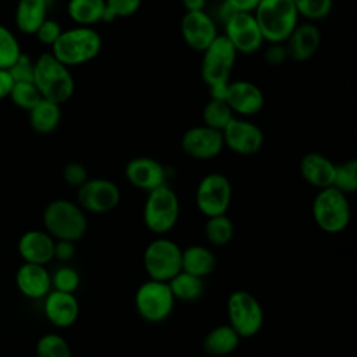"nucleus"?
I'll return each instance as SVG.
<instances>
[{
  "mask_svg": "<svg viewBox=\"0 0 357 357\" xmlns=\"http://www.w3.org/2000/svg\"><path fill=\"white\" fill-rule=\"evenodd\" d=\"M185 11H202L205 10L206 0H181Z\"/></svg>",
  "mask_w": 357,
  "mask_h": 357,
  "instance_id": "49530a36",
  "label": "nucleus"
},
{
  "mask_svg": "<svg viewBox=\"0 0 357 357\" xmlns=\"http://www.w3.org/2000/svg\"><path fill=\"white\" fill-rule=\"evenodd\" d=\"M120 199L119 185L109 178H88L77 188V204L85 213L102 215L112 212L119 206Z\"/></svg>",
  "mask_w": 357,
  "mask_h": 357,
  "instance_id": "ddd939ff",
  "label": "nucleus"
},
{
  "mask_svg": "<svg viewBox=\"0 0 357 357\" xmlns=\"http://www.w3.org/2000/svg\"><path fill=\"white\" fill-rule=\"evenodd\" d=\"M33 84L43 99L63 105L75 91L74 77L67 66L60 63L50 52L35 60Z\"/></svg>",
  "mask_w": 357,
  "mask_h": 357,
  "instance_id": "f03ea898",
  "label": "nucleus"
},
{
  "mask_svg": "<svg viewBox=\"0 0 357 357\" xmlns=\"http://www.w3.org/2000/svg\"><path fill=\"white\" fill-rule=\"evenodd\" d=\"M332 187L344 195L353 194L357 190V160L347 159L335 165Z\"/></svg>",
  "mask_w": 357,
  "mask_h": 357,
  "instance_id": "2f4dec72",
  "label": "nucleus"
},
{
  "mask_svg": "<svg viewBox=\"0 0 357 357\" xmlns=\"http://www.w3.org/2000/svg\"><path fill=\"white\" fill-rule=\"evenodd\" d=\"M142 4V0H105L106 13L103 22H112L117 18L134 15Z\"/></svg>",
  "mask_w": 357,
  "mask_h": 357,
  "instance_id": "4c0bfd02",
  "label": "nucleus"
},
{
  "mask_svg": "<svg viewBox=\"0 0 357 357\" xmlns=\"http://www.w3.org/2000/svg\"><path fill=\"white\" fill-rule=\"evenodd\" d=\"M8 98L11 99V102L22 109V110H26L29 112L40 99V93L38 91V88L35 86L33 82H14L11 91H10V95Z\"/></svg>",
  "mask_w": 357,
  "mask_h": 357,
  "instance_id": "c9c22d12",
  "label": "nucleus"
},
{
  "mask_svg": "<svg viewBox=\"0 0 357 357\" xmlns=\"http://www.w3.org/2000/svg\"><path fill=\"white\" fill-rule=\"evenodd\" d=\"M289 59L297 63L310 60L321 46V32L314 22H298L284 42Z\"/></svg>",
  "mask_w": 357,
  "mask_h": 357,
  "instance_id": "412c9836",
  "label": "nucleus"
},
{
  "mask_svg": "<svg viewBox=\"0 0 357 357\" xmlns=\"http://www.w3.org/2000/svg\"><path fill=\"white\" fill-rule=\"evenodd\" d=\"M183 152L197 160H209L222 153L225 149L222 131L204 124L190 127L180 141Z\"/></svg>",
  "mask_w": 357,
  "mask_h": 357,
  "instance_id": "2eb2a0df",
  "label": "nucleus"
},
{
  "mask_svg": "<svg viewBox=\"0 0 357 357\" xmlns=\"http://www.w3.org/2000/svg\"><path fill=\"white\" fill-rule=\"evenodd\" d=\"M216 268V257L205 245L192 244L181 250V271L197 278L209 276Z\"/></svg>",
  "mask_w": 357,
  "mask_h": 357,
  "instance_id": "393cba45",
  "label": "nucleus"
},
{
  "mask_svg": "<svg viewBox=\"0 0 357 357\" xmlns=\"http://www.w3.org/2000/svg\"><path fill=\"white\" fill-rule=\"evenodd\" d=\"M335 165L328 156L319 152H308L300 159L298 170L301 177L310 185L322 190L332 187Z\"/></svg>",
  "mask_w": 357,
  "mask_h": 357,
  "instance_id": "5701e85b",
  "label": "nucleus"
},
{
  "mask_svg": "<svg viewBox=\"0 0 357 357\" xmlns=\"http://www.w3.org/2000/svg\"><path fill=\"white\" fill-rule=\"evenodd\" d=\"M289 59L284 43H269L264 52V60L271 66L283 64Z\"/></svg>",
  "mask_w": 357,
  "mask_h": 357,
  "instance_id": "79ce46f5",
  "label": "nucleus"
},
{
  "mask_svg": "<svg viewBox=\"0 0 357 357\" xmlns=\"http://www.w3.org/2000/svg\"><path fill=\"white\" fill-rule=\"evenodd\" d=\"M22 53L17 36L0 24V68L8 70Z\"/></svg>",
  "mask_w": 357,
  "mask_h": 357,
  "instance_id": "f704fd0d",
  "label": "nucleus"
},
{
  "mask_svg": "<svg viewBox=\"0 0 357 357\" xmlns=\"http://www.w3.org/2000/svg\"><path fill=\"white\" fill-rule=\"evenodd\" d=\"M81 278L77 269L68 265H63L52 275V289L63 293L74 294L79 287Z\"/></svg>",
  "mask_w": 357,
  "mask_h": 357,
  "instance_id": "e433bc0d",
  "label": "nucleus"
},
{
  "mask_svg": "<svg viewBox=\"0 0 357 357\" xmlns=\"http://www.w3.org/2000/svg\"><path fill=\"white\" fill-rule=\"evenodd\" d=\"M237 52L223 35L218 38L202 52L201 77L209 88L211 98H223L225 88L231 81Z\"/></svg>",
  "mask_w": 357,
  "mask_h": 357,
  "instance_id": "7ed1b4c3",
  "label": "nucleus"
},
{
  "mask_svg": "<svg viewBox=\"0 0 357 357\" xmlns=\"http://www.w3.org/2000/svg\"><path fill=\"white\" fill-rule=\"evenodd\" d=\"M225 148L243 156H251L261 151L264 132L252 121L244 117H234L222 131Z\"/></svg>",
  "mask_w": 357,
  "mask_h": 357,
  "instance_id": "4468645a",
  "label": "nucleus"
},
{
  "mask_svg": "<svg viewBox=\"0 0 357 357\" xmlns=\"http://www.w3.org/2000/svg\"><path fill=\"white\" fill-rule=\"evenodd\" d=\"M63 180L74 188L81 187L88 178V170L86 167L79 162H70L63 167Z\"/></svg>",
  "mask_w": 357,
  "mask_h": 357,
  "instance_id": "ea45409f",
  "label": "nucleus"
},
{
  "mask_svg": "<svg viewBox=\"0 0 357 357\" xmlns=\"http://www.w3.org/2000/svg\"><path fill=\"white\" fill-rule=\"evenodd\" d=\"M231 184L223 173L205 174L195 190V206L206 218L225 215L231 202Z\"/></svg>",
  "mask_w": 357,
  "mask_h": 357,
  "instance_id": "9b49d317",
  "label": "nucleus"
},
{
  "mask_svg": "<svg viewBox=\"0 0 357 357\" xmlns=\"http://www.w3.org/2000/svg\"><path fill=\"white\" fill-rule=\"evenodd\" d=\"M180 33L188 47L201 53L219 35L213 18L205 10L185 11L180 21Z\"/></svg>",
  "mask_w": 357,
  "mask_h": 357,
  "instance_id": "f3484780",
  "label": "nucleus"
},
{
  "mask_svg": "<svg viewBox=\"0 0 357 357\" xmlns=\"http://www.w3.org/2000/svg\"><path fill=\"white\" fill-rule=\"evenodd\" d=\"M261 0H223V4L233 11L252 13Z\"/></svg>",
  "mask_w": 357,
  "mask_h": 357,
  "instance_id": "c03bdc74",
  "label": "nucleus"
},
{
  "mask_svg": "<svg viewBox=\"0 0 357 357\" xmlns=\"http://www.w3.org/2000/svg\"><path fill=\"white\" fill-rule=\"evenodd\" d=\"M229 325L240 337L255 336L264 325V310L258 298L247 290H234L229 294L227 304Z\"/></svg>",
  "mask_w": 357,
  "mask_h": 357,
  "instance_id": "6e6552de",
  "label": "nucleus"
},
{
  "mask_svg": "<svg viewBox=\"0 0 357 357\" xmlns=\"http://www.w3.org/2000/svg\"><path fill=\"white\" fill-rule=\"evenodd\" d=\"M43 314L53 326L64 329L78 319L79 303L75 294L52 289L43 298Z\"/></svg>",
  "mask_w": 357,
  "mask_h": 357,
  "instance_id": "6ab92c4d",
  "label": "nucleus"
},
{
  "mask_svg": "<svg viewBox=\"0 0 357 357\" xmlns=\"http://www.w3.org/2000/svg\"><path fill=\"white\" fill-rule=\"evenodd\" d=\"M144 268L149 279L169 282L181 271V248L167 237H156L144 251Z\"/></svg>",
  "mask_w": 357,
  "mask_h": 357,
  "instance_id": "9d476101",
  "label": "nucleus"
},
{
  "mask_svg": "<svg viewBox=\"0 0 357 357\" xmlns=\"http://www.w3.org/2000/svg\"><path fill=\"white\" fill-rule=\"evenodd\" d=\"M178 216V197L167 184L146 192L142 219L149 231L159 236L169 233L176 226Z\"/></svg>",
  "mask_w": 357,
  "mask_h": 357,
  "instance_id": "0eeeda50",
  "label": "nucleus"
},
{
  "mask_svg": "<svg viewBox=\"0 0 357 357\" xmlns=\"http://www.w3.org/2000/svg\"><path fill=\"white\" fill-rule=\"evenodd\" d=\"M298 17L308 22L325 20L333 8V0H291Z\"/></svg>",
  "mask_w": 357,
  "mask_h": 357,
  "instance_id": "72a5a7b5",
  "label": "nucleus"
},
{
  "mask_svg": "<svg viewBox=\"0 0 357 357\" xmlns=\"http://www.w3.org/2000/svg\"><path fill=\"white\" fill-rule=\"evenodd\" d=\"M17 250L24 262L46 266L54 259V238L46 230H26L18 238Z\"/></svg>",
  "mask_w": 357,
  "mask_h": 357,
  "instance_id": "aec40b11",
  "label": "nucleus"
},
{
  "mask_svg": "<svg viewBox=\"0 0 357 357\" xmlns=\"http://www.w3.org/2000/svg\"><path fill=\"white\" fill-rule=\"evenodd\" d=\"M169 287L174 300L183 303H192L198 300L204 293V279L180 271L169 282Z\"/></svg>",
  "mask_w": 357,
  "mask_h": 357,
  "instance_id": "c85d7f7f",
  "label": "nucleus"
},
{
  "mask_svg": "<svg viewBox=\"0 0 357 357\" xmlns=\"http://www.w3.org/2000/svg\"><path fill=\"white\" fill-rule=\"evenodd\" d=\"M33 68H35V60H32L31 56L22 52L7 71L10 73L14 82H25V81L33 82Z\"/></svg>",
  "mask_w": 357,
  "mask_h": 357,
  "instance_id": "58836bf2",
  "label": "nucleus"
},
{
  "mask_svg": "<svg viewBox=\"0 0 357 357\" xmlns=\"http://www.w3.org/2000/svg\"><path fill=\"white\" fill-rule=\"evenodd\" d=\"M312 219L317 226L329 234L343 231L351 219L347 195L333 187L318 190L311 205Z\"/></svg>",
  "mask_w": 357,
  "mask_h": 357,
  "instance_id": "423d86ee",
  "label": "nucleus"
},
{
  "mask_svg": "<svg viewBox=\"0 0 357 357\" xmlns=\"http://www.w3.org/2000/svg\"><path fill=\"white\" fill-rule=\"evenodd\" d=\"M252 14L268 43H284L300 18L291 0H261Z\"/></svg>",
  "mask_w": 357,
  "mask_h": 357,
  "instance_id": "39448f33",
  "label": "nucleus"
},
{
  "mask_svg": "<svg viewBox=\"0 0 357 357\" xmlns=\"http://www.w3.org/2000/svg\"><path fill=\"white\" fill-rule=\"evenodd\" d=\"M45 230L54 240L78 241L88 229L86 213L81 206L70 199L59 198L46 205L42 215Z\"/></svg>",
  "mask_w": 357,
  "mask_h": 357,
  "instance_id": "20e7f679",
  "label": "nucleus"
},
{
  "mask_svg": "<svg viewBox=\"0 0 357 357\" xmlns=\"http://www.w3.org/2000/svg\"><path fill=\"white\" fill-rule=\"evenodd\" d=\"M36 357H73L68 342L57 333H45L36 342Z\"/></svg>",
  "mask_w": 357,
  "mask_h": 357,
  "instance_id": "473e14b6",
  "label": "nucleus"
},
{
  "mask_svg": "<svg viewBox=\"0 0 357 357\" xmlns=\"http://www.w3.org/2000/svg\"><path fill=\"white\" fill-rule=\"evenodd\" d=\"M234 117V113L223 98H211L202 110L204 126L218 131H223Z\"/></svg>",
  "mask_w": 357,
  "mask_h": 357,
  "instance_id": "c756f323",
  "label": "nucleus"
},
{
  "mask_svg": "<svg viewBox=\"0 0 357 357\" xmlns=\"http://www.w3.org/2000/svg\"><path fill=\"white\" fill-rule=\"evenodd\" d=\"M61 105L54 103L47 99H40L28 113L29 124L32 130L38 134L53 132L61 120Z\"/></svg>",
  "mask_w": 357,
  "mask_h": 357,
  "instance_id": "bb28decb",
  "label": "nucleus"
},
{
  "mask_svg": "<svg viewBox=\"0 0 357 357\" xmlns=\"http://www.w3.org/2000/svg\"><path fill=\"white\" fill-rule=\"evenodd\" d=\"M223 99L236 117L240 116L244 119L259 113L265 103L261 88L247 79L230 81L225 88Z\"/></svg>",
  "mask_w": 357,
  "mask_h": 357,
  "instance_id": "dca6fc26",
  "label": "nucleus"
},
{
  "mask_svg": "<svg viewBox=\"0 0 357 357\" xmlns=\"http://www.w3.org/2000/svg\"><path fill=\"white\" fill-rule=\"evenodd\" d=\"M223 36L241 54H254L264 45V36L252 13L231 11L225 18Z\"/></svg>",
  "mask_w": 357,
  "mask_h": 357,
  "instance_id": "f8f14e48",
  "label": "nucleus"
},
{
  "mask_svg": "<svg viewBox=\"0 0 357 357\" xmlns=\"http://www.w3.org/2000/svg\"><path fill=\"white\" fill-rule=\"evenodd\" d=\"M105 0H68L67 14L77 26H92L105 21Z\"/></svg>",
  "mask_w": 357,
  "mask_h": 357,
  "instance_id": "cd10ccee",
  "label": "nucleus"
},
{
  "mask_svg": "<svg viewBox=\"0 0 357 357\" xmlns=\"http://www.w3.org/2000/svg\"><path fill=\"white\" fill-rule=\"evenodd\" d=\"M61 32H63V28L56 20L46 18L42 22V25L38 28V31L35 32V36L38 38V40L42 45L52 47L54 45V42L59 39V36L61 35Z\"/></svg>",
  "mask_w": 357,
  "mask_h": 357,
  "instance_id": "a19ab883",
  "label": "nucleus"
},
{
  "mask_svg": "<svg viewBox=\"0 0 357 357\" xmlns=\"http://www.w3.org/2000/svg\"><path fill=\"white\" fill-rule=\"evenodd\" d=\"M240 339L241 337L229 324L218 325L204 336L202 349L208 356L223 357L237 349Z\"/></svg>",
  "mask_w": 357,
  "mask_h": 357,
  "instance_id": "a878e982",
  "label": "nucleus"
},
{
  "mask_svg": "<svg viewBox=\"0 0 357 357\" xmlns=\"http://www.w3.org/2000/svg\"><path fill=\"white\" fill-rule=\"evenodd\" d=\"M13 85H14V79L11 78L10 73L4 68H0V100L8 98Z\"/></svg>",
  "mask_w": 357,
  "mask_h": 357,
  "instance_id": "a18cd8bd",
  "label": "nucleus"
},
{
  "mask_svg": "<svg viewBox=\"0 0 357 357\" xmlns=\"http://www.w3.org/2000/svg\"><path fill=\"white\" fill-rule=\"evenodd\" d=\"M50 0H17L15 25L25 35H35L47 18Z\"/></svg>",
  "mask_w": 357,
  "mask_h": 357,
  "instance_id": "b1692460",
  "label": "nucleus"
},
{
  "mask_svg": "<svg viewBox=\"0 0 357 357\" xmlns=\"http://www.w3.org/2000/svg\"><path fill=\"white\" fill-rule=\"evenodd\" d=\"M15 284L26 298L42 300L52 290V275L43 265L22 262L15 273Z\"/></svg>",
  "mask_w": 357,
  "mask_h": 357,
  "instance_id": "4be33fe9",
  "label": "nucleus"
},
{
  "mask_svg": "<svg viewBox=\"0 0 357 357\" xmlns=\"http://www.w3.org/2000/svg\"><path fill=\"white\" fill-rule=\"evenodd\" d=\"M54 258L63 262L70 261L75 255V243L68 240H54Z\"/></svg>",
  "mask_w": 357,
  "mask_h": 357,
  "instance_id": "37998d69",
  "label": "nucleus"
},
{
  "mask_svg": "<svg viewBox=\"0 0 357 357\" xmlns=\"http://www.w3.org/2000/svg\"><path fill=\"white\" fill-rule=\"evenodd\" d=\"M174 301L169 283L152 279L141 283L134 294V305L138 315L149 324H159L169 318Z\"/></svg>",
  "mask_w": 357,
  "mask_h": 357,
  "instance_id": "1a4fd4ad",
  "label": "nucleus"
},
{
  "mask_svg": "<svg viewBox=\"0 0 357 357\" xmlns=\"http://www.w3.org/2000/svg\"><path fill=\"white\" fill-rule=\"evenodd\" d=\"M102 36L92 26L63 29L50 53L64 66L75 67L92 61L102 50Z\"/></svg>",
  "mask_w": 357,
  "mask_h": 357,
  "instance_id": "f257e3e1",
  "label": "nucleus"
},
{
  "mask_svg": "<svg viewBox=\"0 0 357 357\" xmlns=\"http://www.w3.org/2000/svg\"><path fill=\"white\" fill-rule=\"evenodd\" d=\"M124 174L132 187L145 192L167 184L165 166L149 156H137L130 159L124 167Z\"/></svg>",
  "mask_w": 357,
  "mask_h": 357,
  "instance_id": "a211bd4d",
  "label": "nucleus"
},
{
  "mask_svg": "<svg viewBox=\"0 0 357 357\" xmlns=\"http://www.w3.org/2000/svg\"><path fill=\"white\" fill-rule=\"evenodd\" d=\"M204 233L209 244L222 247L231 241L234 236V225L226 213L206 218Z\"/></svg>",
  "mask_w": 357,
  "mask_h": 357,
  "instance_id": "7c9ffc66",
  "label": "nucleus"
}]
</instances>
